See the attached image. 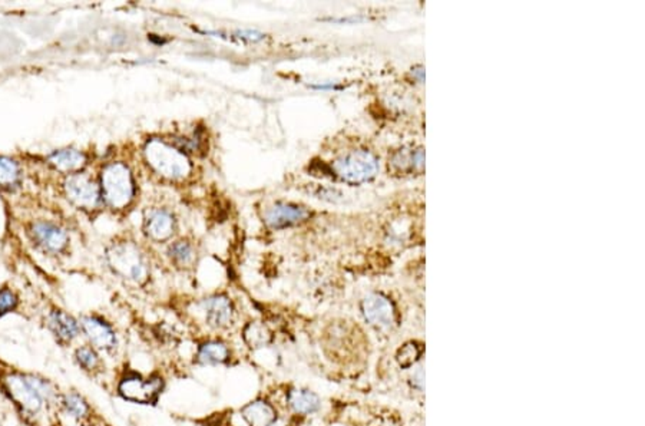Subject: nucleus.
Listing matches in <instances>:
<instances>
[{
	"mask_svg": "<svg viewBox=\"0 0 645 426\" xmlns=\"http://www.w3.org/2000/svg\"><path fill=\"white\" fill-rule=\"evenodd\" d=\"M361 312L364 319L374 327L387 329L395 323V308L392 301L383 294H369L361 301Z\"/></svg>",
	"mask_w": 645,
	"mask_h": 426,
	"instance_id": "nucleus-8",
	"label": "nucleus"
},
{
	"mask_svg": "<svg viewBox=\"0 0 645 426\" xmlns=\"http://www.w3.org/2000/svg\"><path fill=\"white\" fill-rule=\"evenodd\" d=\"M64 190L68 198L78 207L92 208L99 201V187L86 174L71 175L64 182Z\"/></svg>",
	"mask_w": 645,
	"mask_h": 426,
	"instance_id": "nucleus-9",
	"label": "nucleus"
},
{
	"mask_svg": "<svg viewBox=\"0 0 645 426\" xmlns=\"http://www.w3.org/2000/svg\"><path fill=\"white\" fill-rule=\"evenodd\" d=\"M18 308V297L11 288L0 290V318L13 312Z\"/></svg>",
	"mask_w": 645,
	"mask_h": 426,
	"instance_id": "nucleus-25",
	"label": "nucleus"
},
{
	"mask_svg": "<svg viewBox=\"0 0 645 426\" xmlns=\"http://www.w3.org/2000/svg\"><path fill=\"white\" fill-rule=\"evenodd\" d=\"M201 310L207 325L213 329L223 330L230 327L234 322V306L227 296L215 294L203 300Z\"/></svg>",
	"mask_w": 645,
	"mask_h": 426,
	"instance_id": "nucleus-10",
	"label": "nucleus"
},
{
	"mask_svg": "<svg viewBox=\"0 0 645 426\" xmlns=\"http://www.w3.org/2000/svg\"><path fill=\"white\" fill-rule=\"evenodd\" d=\"M310 217V211L297 204H290V203H276L271 206L266 214H264V221L270 228L274 230H281L287 228L296 224L303 223Z\"/></svg>",
	"mask_w": 645,
	"mask_h": 426,
	"instance_id": "nucleus-12",
	"label": "nucleus"
},
{
	"mask_svg": "<svg viewBox=\"0 0 645 426\" xmlns=\"http://www.w3.org/2000/svg\"><path fill=\"white\" fill-rule=\"evenodd\" d=\"M32 232L35 240L47 252L57 253L63 250L68 242L67 232L49 223H36L32 228Z\"/></svg>",
	"mask_w": 645,
	"mask_h": 426,
	"instance_id": "nucleus-16",
	"label": "nucleus"
},
{
	"mask_svg": "<svg viewBox=\"0 0 645 426\" xmlns=\"http://www.w3.org/2000/svg\"><path fill=\"white\" fill-rule=\"evenodd\" d=\"M169 256L176 264L189 266L194 262V259H196V252H194L189 242L178 241L174 246H171Z\"/></svg>",
	"mask_w": 645,
	"mask_h": 426,
	"instance_id": "nucleus-24",
	"label": "nucleus"
},
{
	"mask_svg": "<svg viewBox=\"0 0 645 426\" xmlns=\"http://www.w3.org/2000/svg\"><path fill=\"white\" fill-rule=\"evenodd\" d=\"M47 329L62 347H69L81 335L79 322L63 310H53L47 316Z\"/></svg>",
	"mask_w": 645,
	"mask_h": 426,
	"instance_id": "nucleus-11",
	"label": "nucleus"
},
{
	"mask_svg": "<svg viewBox=\"0 0 645 426\" xmlns=\"http://www.w3.org/2000/svg\"><path fill=\"white\" fill-rule=\"evenodd\" d=\"M18 178H19L18 164L8 157H0V186L12 187L18 182Z\"/></svg>",
	"mask_w": 645,
	"mask_h": 426,
	"instance_id": "nucleus-23",
	"label": "nucleus"
},
{
	"mask_svg": "<svg viewBox=\"0 0 645 426\" xmlns=\"http://www.w3.org/2000/svg\"><path fill=\"white\" fill-rule=\"evenodd\" d=\"M145 230L148 235L157 241L169 238L174 232V217L167 210H154L150 213L145 221Z\"/></svg>",
	"mask_w": 645,
	"mask_h": 426,
	"instance_id": "nucleus-18",
	"label": "nucleus"
},
{
	"mask_svg": "<svg viewBox=\"0 0 645 426\" xmlns=\"http://www.w3.org/2000/svg\"><path fill=\"white\" fill-rule=\"evenodd\" d=\"M150 167L159 175L169 179L186 178L191 172V162L186 155L176 147L161 140H151L144 150Z\"/></svg>",
	"mask_w": 645,
	"mask_h": 426,
	"instance_id": "nucleus-2",
	"label": "nucleus"
},
{
	"mask_svg": "<svg viewBox=\"0 0 645 426\" xmlns=\"http://www.w3.org/2000/svg\"><path fill=\"white\" fill-rule=\"evenodd\" d=\"M108 263L115 274L120 276L125 280H129L137 284L147 281L150 270L145 257L141 252L129 242L112 246L108 250Z\"/></svg>",
	"mask_w": 645,
	"mask_h": 426,
	"instance_id": "nucleus-4",
	"label": "nucleus"
},
{
	"mask_svg": "<svg viewBox=\"0 0 645 426\" xmlns=\"http://www.w3.org/2000/svg\"><path fill=\"white\" fill-rule=\"evenodd\" d=\"M59 406L64 415H68L77 422H84L91 417L94 409L84 395L77 391H68L60 393Z\"/></svg>",
	"mask_w": 645,
	"mask_h": 426,
	"instance_id": "nucleus-17",
	"label": "nucleus"
},
{
	"mask_svg": "<svg viewBox=\"0 0 645 426\" xmlns=\"http://www.w3.org/2000/svg\"><path fill=\"white\" fill-rule=\"evenodd\" d=\"M231 349L225 342L210 339L198 346L196 360L203 366H221L231 360Z\"/></svg>",
	"mask_w": 645,
	"mask_h": 426,
	"instance_id": "nucleus-15",
	"label": "nucleus"
},
{
	"mask_svg": "<svg viewBox=\"0 0 645 426\" xmlns=\"http://www.w3.org/2000/svg\"><path fill=\"white\" fill-rule=\"evenodd\" d=\"M237 38L240 39H247L249 42H258V40H263L266 36L260 32H255V30H241V32H237Z\"/></svg>",
	"mask_w": 645,
	"mask_h": 426,
	"instance_id": "nucleus-27",
	"label": "nucleus"
},
{
	"mask_svg": "<svg viewBox=\"0 0 645 426\" xmlns=\"http://www.w3.org/2000/svg\"><path fill=\"white\" fill-rule=\"evenodd\" d=\"M0 392L12 403L23 423L38 426V422L47 406L32 386L26 371L0 360Z\"/></svg>",
	"mask_w": 645,
	"mask_h": 426,
	"instance_id": "nucleus-1",
	"label": "nucleus"
},
{
	"mask_svg": "<svg viewBox=\"0 0 645 426\" xmlns=\"http://www.w3.org/2000/svg\"><path fill=\"white\" fill-rule=\"evenodd\" d=\"M247 426H274L279 420L277 408L264 398H255L240 409Z\"/></svg>",
	"mask_w": 645,
	"mask_h": 426,
	"instance_id": "nucleus-13",
	"label": "nucleus"
},
{
	"mask_svg": "<svg viewBox=\"0 0 645 426\" xmlns=\"http://www.w3.org/2000/svg\"><path fill=\"white\" fill-rule=\"evenodd\" d=\"M286 405L296 415L307 416L315 413L320 409L321 400L315 392L307 388L291 386L286 392Z\"/></svg>",
	"mask_w": 645,
	"mask_h": 426,
	"instance_id": "nucleus-14",
	"label": "nucleus"
},
{
	"mask_svg": "<svg viewBox=\"0 0 645 426\" xmlns=\"http://www.w3.org/2000/svg\"><path fill=\"white\" fill-rule=\"evenodd\" d=\"M311 88H314V89H336V85L333 82H330V84H317V85H311Z\"/></svg>",
	"mask_w": 645,
	"mask_h": 426,
	"instance_id": "nucleus-28",
	"label": "nucleus"
},
{
	"mask_svg": "<svg viewBox=\"0 0 645 426\" xmlns=\"http://www.w3.org/2000/svg\"><path fill=\"white\" fill-rule=\"evenodd\" d=\"M81 333L98 352L112 353L118 349V337L113 327L98 316H84L79 322Z\"/></svg>",
	"mask_w": 645,
	"mask_h": 426,
	"instance_id": "nucleus-7",
	"label": "nucleus"
},
{
	"mask_svg": "<svg viewBox=\"0 0 645 426\" xmlns=\"http://www.w3.org/2000/svg\"><path fill=\"white\" fill-rule=\"evenodd\" d=\"M378 171V161L374 154L366 150H354L340 157L335 165L333 172L347 184L359 186L376 176Z\"/></svg>",
	"mask_w": 645,
	"mask_h": 426,
	"instance_id": "nucleus-6",
	"label": "nucleus"
},
{
	"mask_svg": "<svg viewBox=\"0 0 645 426\" xmlns=\"http://www.w3.org/2000/svg\"><path fill=\"white\" fill-rule=\"evenodd\" d=\"M49 161L57 169H60L63 172H69V171L81 169L86 162V157L78 150L68 148V150H60V151L53 152L49 157Z\"/></svg>",
	"mask_w": 645,
	"mask_h": 426,
	"instance_id": "nucleus-21",
	"label": "nucleus"
},
{
	"mask_svg": "<svg viewBox=\"0 0 645 426\" xmlns=\"http://www.w3.org/2000/svg\"><path fill=\"white\" fill-rule=\"evenodd\" d=\"M391 164L393 165L395 169L398 171H408V169H422L425 164V155L423 150L417 148L415 151H398Z\"/></svg>",
	"mask_w": 645,
	"mask_h": 426,
	"instance_id": "nucleus-22",
	"label": "nucleus"
},
{
	"mask_svg": "<svg viewBox=\"0 0 645 426\" xmlns=\"http://www.w3.org/2000/svg\"><path fill=\"white\" fill-rule=\"evenodd\" d=\"M416 356H417L416 346L415 344H406L400 350V353L398 356V360H399V363L402 364V366H409V364H412L416 360Z\"/></svg>",
	"mask_w": 645,
	"mask_h": 426,
	"instance_id": "nucleus-26",
	"label": "nucleus"
},
{
	"mask_svg": "<svg viewBox=\"0 0 645 426\" xmlns=\"http://www.w3.org/2000/svg\"><path fill=\"white\" fill-rule=\"evenodd\" d=\"M164 381L161 376H144L138 372H126L116 385L118 395L133 403L155 405L162 393Z\"/></svg>",
	"mask_w": 645,
	"mask_h": 426,
	"instance_id": "nucleus-5",
	"label": "nucleus"
},
{
	"mask_svg": "<svg viewBox=\"0 0 645 426\" xmlns=\"http://www.w3.org/2000/svg\"><path fill=\"white\" fill-rule=\"evenodd\" d=\"M242 339L249 349L257 350L269 346L273 340V335L264 323L251 322L242 329Z\"/></svg>",
	"mask_w": 645,
	"mask_h": 426,
	"instance_id": "nucleus-20",
	"label": "nucleus"
},
{
	"mask_svg": "<svg viewBox=\"0 0 645 426\" xmlns=\"http://www.w3.org/2000/svg\"><path fill=\"white\" fill-rule=\"evenodd\" d=\"M74 360L77 361L78 368L89 376H96V375L102 374L103 360L101 357V352H98L89 343L78 346L75 349Z\"/></svg>",
	"mask_w": 645,
	"mask_h": 426,
	"instance_id": "nucleus-19",
	"label": "nucleus"
},
{
	"mask_svg": "<svg viewBox=\"0 0 645 426\" xmlns=\"http://www.w3.org/2000/svg\"><path fill=\"white\" fill-rule=\"evenodd\" d=\"M135 194L134 178L120 162L109 164L102 171V197L112 208H123Z\"/></svg>",
	"mask_w": 645,
	"mask_h": 426,
	"instance_id": "nucleus-3",
	"label": "nucleus"
}]
</instances>
